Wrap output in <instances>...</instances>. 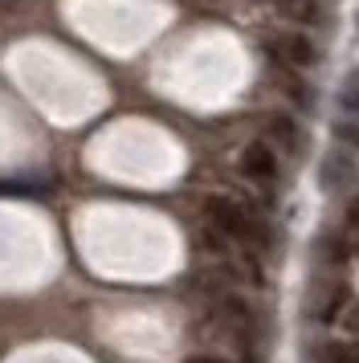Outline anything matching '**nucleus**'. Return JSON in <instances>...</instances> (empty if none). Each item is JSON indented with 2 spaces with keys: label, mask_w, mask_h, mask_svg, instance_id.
<instances>
[{
  "label": "nucleus",
  "mask_w": 359,
  "mask_h": 363,
  "mask_svg": "<svg viewBox=\"0 0 359 363\" xmlns=\"http://www.w3.org/2000/svg\"><path fill=\"white\" fill-rule=\"evenodd\" d=\"M204 220H209V229L221 233L225 241H245V245L258 241V225H253V216L245 213L233 196H209L204 200Z\"/></svg>",
  "instance_id": "obj_1"
},
{
  "label": "nucleus",
  "mask_w": 359,
  "mask_h": 363,
  "mask_svg": "<svg viewBox=\"0 0 359 363\" xmlns=\"http://www.w3.org/2000/svg\"><path fill=\"white\" fill-rule=\"evenodd\" d=\"M265 143L274 151H298V143H302L298 123L290 115H270V123H265Z\"/></svg>",
  "instance_id": "obj_4"
},
{
  "label": "nucleus",
  "mask_w": 359,
  "mask_h": 363,
  "mask_svg": "<svg viewBox=\"0 0 359 363\" xmlns=\"http://www.w3.org/2000/svg\"><path fill=\"white\" fill-rule=\"evenodd\" d=\"M277 9L290 21H298V25H314V21L323 17L319 13V0H277Z\"/></svg>",
  "instance_id": "obj_7"
},
{
  "label": "nucleus",
  "mask_w": 359,
  "mask_h": 363,
  "mask_svg": "<svg viewBox=\"0 0 359 363\" xmlns=\"http://www.w3.org/2000/svg\"><path fill=\"white\" fill-rule=\"evenodd\" d=\"M265 50L274 62L282 66H294V69H310L319 62V50H314V41L306 33H298V29H286V33H274L265 37Z\"/></svg>",
  "instance_id": "obj_2"
},
{
  "label": "nucleus",
  "mask_w": 359,
  "mask_h": 363,
  "mask_svg": "<svg viewBox=\"0 0 359 363\" xmlns=\"http://www.w3.org/2000/svg\"><path fill=\"white\" fill-rule=\"evenodd\" d=\"M355 180V164L343 155V151H335V155H326V164H323V184L326 188H347V184Z\"/></svg>",
  "instance_id": "obj_6"
},
{
  "label": "nucleus",
  "mask_w": 359,
  "mask_h": 363,
  "mask_svg": "<svg viewBox=\"0 0 359 363\" xmlns=\"http://www.w3.org/2000/svg\"><path fill=\"white\" fill-rule=\"evenodd\" d=\"M343 327H347V330H359V306H351V311H347V323H343Z\"/></svg>",
  "instance_id": "obj_11"
},
{
  "label": "nucleus",
  "mask_w": 359,
  "mask_h": 363,
  "mask_svg": "<svg viewBox=\"0 0 359 363\" xmlns=\"http://www.w3.org/2000/svg\"><path fill=\"white\" fill-rule=\"evenodd\" d=\"M339 139H343V143H351V147H359V118L339 123Z\"/></svg>",
  "instance_id": "obj_8"
},
{
  "label": "nucleus",
  "mask_w": 359,
  "mask_h": 363,
  "mask_svg": "<svg viewBox=\"0 0 359 363\" xmlns=\"http://www.w3.org/2000/svg\"><path fill=\"white\" fill-rule=\"evenodd\" d=\"M237 167H241L245 180H253L258 188H274L277 172H282V164H277V151L265 143V139H253V143H245L241 147V160H237Z\"/></svg>",
  "instance_id": "obj_3"
},
{
  "label": "nucleus",
  "mask_w": 359,
  "mask_h": 363,
  "mask_svg": "<svg viewBox=\"0 0 359 363\" xmlns=\"http://www.w3.org/2000/svg\"><path fill=\"white\" fill-rule=\"evenodd\" d=\"M188 363H221V359H209V355H196V359H188Z\"/></svg>",
  "instance_id": "obj_12"
},
{
  "label": "nucleus",
  "mask_w": 359,
  "mask_h": 363,
  "mask_svg": "<svg viewBox=\"0 0 359 363\" xmlns=\"http://www.w3.org/2000/svg\"><path fill=\"white\" fill-rule=\"evenodd\" d=\"M347 225H351V229L359 233V196L351 200V204H347Z\"/></svg>",
  "instance_id": "obj_10"
},
{
  "label": "nucleus",
  "mask_w": 359,
  "mask_h": 363,
  "mask_svg": "<svg viewBox=\"0 0 359 363\" xmlns=\"http://www.w3.org/2000/svg\"><path fill=\"white\" fill-rule=\"evenodd\" d=\"M314 363H359V343L355 339H326L314 347Z\"/></svg>",
  "instance_id": "obj_5"
},
{
  "label": "nucleus",
  "mask_w": 359,
  "mask_h": 363,
  "mask_svg": "<svg viewBox=\"0 0 359 363\" xmlns=\"http://www.w3.org/2000/svg\"><path fill=\"white\" fill-rule=\"evenodd\" d=\"M343 99H347V106H355V111H359V74L347 82V94H343Z\"/></svg>",
  "instance_id": "obj_9"
}]
</instances>
